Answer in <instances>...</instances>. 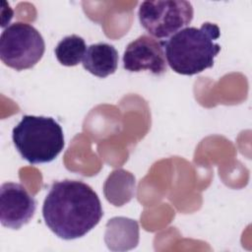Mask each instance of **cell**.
I'll return each mask as SVG.
<instances>
[{"label":"cell","mask_w":252,"mask_h":252,"mask_svg":"<svg viewBox=\"0 0 252 252\" xmlns=\"http://www.w3.org/2000/svg\"><path fill=\"white\" fill-rule=\"evenodd\" d=\"M34 198L19 183L5 182L0 188V220L3 226L19 229L33 217Z\"/></svg>","instance_id":"6"},{"label":"cell","mask_w":252,"mask_h":252,"mask_svg":"<svg viewBox=\"0 0 252 252\" xmlns=\"http://www.w3.org/2000/svg\"><path fill=\"white\" fill-rule=\"evenodd\" d=\"M14 145L23 158L32 164L50 162L64 148V134L52 117L24 115L12 131Z\"/></svg>","instance_id":"3"},{"label":"cell","mask_w":252,"mask_h":252,"mask_svg":"<svg viewBox=\"0 0 252 252\" xmlns=\"http://www.w3.org/2000/svg\"><path fill=\"white\" fill-rule=\"evenodd\" d=\"M220 35L216 24L206 22L200 28L186 27L166 41H161L169 67L178 74L192 76L214 66L220 51L215 40Z\"/></svg>","instance_id":"2"},{"label":"cell","mask_w":252,"mask_h":252,"mask_svg":"<svg viewBox=\"0 0 252 252\" xmlns=\"http://www.w3.org/2000/svg\"><path fill=\"white\" fill-rule=\"evenodd\" d=\"M136 179L128 170L119 168L113 170L103 184L106 200L116 207L128 203L135 196Z\"/></svg>","instance_id":"10"},{"label":"cell","mask_w":252,"mask_h":252,"mask_svg":"<svg viewBox=\"0 0 252 252\" xmlns=\"http://www.w3.org/2000/svg\"><path fill=\"white\" fill-rule=\"evenodd\" d=\"M45 224L58 237L71 240L92 230L103 216L97 194L81 180L55 181L42 206Z\"/></svg>","instance_id":"1"},{"label":"cell","mask_w":252,"mask_h":252,"mask_svg":"<svg viewBox=\"0 0 252 252\" xmlns=\"http://www.w3.org/2000/svg\"><path fill=\"white\" fill-rule=\"evenodd\" d=\"M86 50L85 39L77 34H71L58 42L54 52L60 64L72 67L78 65L83 60Z\"/></svg>","instance_id":"11"},{"label":"cell","mask_w":252,"mask_h":252,"mask_svg":"<svg viewBox=\"0 0 252 252\" xmlns=\"http://www.w3.org/2000/svg\"><path fill=\"white\" fill-rule=\"evenodd\" d=\"M193 6L185 0L144 1L140 4L138 17L141 26L154 37L166 38L193 19Z\"/></svg>","instance_id":"5"},{"label":"cell","mask_w":252,"mask_h":252,"mask_svg":"<svg viewBox=\"0 0 252 252\" xmlns=\"http://www.w3.org/2000/svg\"><path fill=\"white\" fill-rule=\"evenodd\" d=\"M104 240L110 250H129L137 246L139 241V226L134 220L113 218L106 223Z\"/></svg>","instance_id":"9"},{"label":"cell","mask_w":252,"mask_h":252,"mask_svg":"<svg viewBox=\"0 0 252 252\" xmlns=\"http://www.w3.org/2000/svg\"><path fill=\"white\" fill-rule=\"evenodd\" d=\"M45 43L32 25L16 22L3 30L0 37L2 62L17 71L32 68L42 58Z\"/></svg>","instance_id":"4"},{"label":"cell","mask_w":252,"mask_h":252,"mask_svg":"<svg viewBox=\"0 0 252 252\" xmlns=\"http://www.w3.org/2000/svg\"><path fill=\"white\" fill-rule=\"evenodd\" d=\"M118 59V52L113 45L98 42L90 45L86 50L83 67L96 77L105 78L117 70Z\"/></svg>","instance_id":"8"},{"label":"cell","mask_w":252,"mask_h":252,"mask_svg":"<svg viewBox=\"0 0 252 252\" xmlns=\"http://www.w3.org/2000/svg\"><path fill=\"white\" fill-rule=\"evenodd\" d=\"M123 68L129 72L148 70L155 75L165 73L162 42L147 34L140 35L127 45L123 54Z\"/></svg>","instance_id":"7"}]
</instances>
